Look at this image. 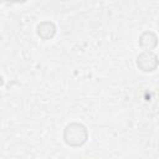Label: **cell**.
<instances>
[{"label":"cell","mask_w":159,"mask_h":159,"mask_svg":"<svg viewBox=\"0 0 159 159\" xmlns=\"http://www.w3.org/2000/svg\"><path fill=\"white\" fill-rule=\"evenodd\" d=\"M55 32H56V26L50 21H43L37 26V34L43 40L52 39Z\"/></svg>","instance_id":"277c9868"},{"label":"cell","mask_w":159,"mask_h":159,"mask_svg":"<svg viewBox=\"0 0 159 159\" xmlns=\"http://www.w3.org/2000/svg\"><path fill=\"white\" fill-rule=\"evenodd\" d=\"M88 139V132L86 127L81 123L73 122L65 127L63 140L70 147H81Z\"/></svg>","instance_id":"6da1fadb"},{"label":"cell","mask_w":159,"mask_h":159,"mask_svg":"<svg viewBox=\"0 0 159 159\" xmlns=\"http://www.w3.org/2000/svg\"><path fill=\"white\" fill-rule=\"evenodd\" d=\"M137 65L143 72H152L158 66V57L152 51H143L137 57Z\"/></svg>","instance_id":"7a4b0ae2"},{"label":"cell","mask_w":159,"mask_h":159,"mask_svg":"<svg viewBox=\"0 0 159 159\" xmlns=\"http://www.w3.org/2000/svg\"><path fill=\"white\" fill-rule=\"evenodd\" d=\"M158 41H157V35L152 31H145L140 35L139 37V45L145 48V51H150L157 46Z\"/></svg>","instance_id":"3957f363"}]
</instances>
